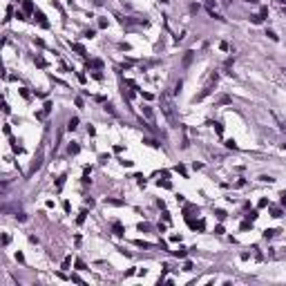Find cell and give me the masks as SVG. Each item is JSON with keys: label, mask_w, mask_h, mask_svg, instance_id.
<instances>
[{"label": "cell", "mask_w": 286, "mask_h": 286, "mask_svg": "<svg viewBox=\"0 0 286 286\" xmlns=\"http://www.w3.org/2000/svg\"><path fill=\"white\" fill-rule=\"evenodd\" d=\"M161 110H163V114H165V119L170 121V125L172 128H179V119H177V114H174V103L170 101V96L168 94H161Z\"/></svg>", "instance_id": "6da1fadb"}, {"label": "cell", "mask_w": 286, "mask_h": 286, "mask_svg": "<svg viewBox=\"0 0 286 286\" xmlns=\"http://www.w3.org/2000/svg\"><path fill=\"white\" fill-rule=\"evenodd\" d=\"M210 92H213V81H210V85H206V87L201 89V92H199L197 96H194V99H192V103H199V101H203V99H206V96H208Z\"/></svg>", "instance_id": "7a4b0ae2"}, {"label": "cell", "mask_w": 286, "mask_h": 286, "mask_svg": "<svg viewBox=\"0 0 286 286\" xmlns=\"http://www.w3.org/2000/svg\"><path fill=\"white\" fill-rule=\"evenodd\" d=\"M34 16H36V20H38V25H41V27H45V29L49 27V22H47V18H45V14H43V11H36Z\"/></svg>", "instance_id": "3957f363"}, {"label": "cell", "mask_w": 286, "mask_h": 286, "mask_svg": "<svg viewBox=\"0 0 286 286\" xmlns=\"http://www.w3.org/2000/svg\"><path fill=\"white\" fill-rule=\"evenodd\" d=\"M70 47H72L74 51H76L78 56H83V58L87 56V51H85V47H83V45H78V43H70Z\"/></svg>", "instance_id": "277c9868"}, {"label": "cell", "mask_w": 286, "mask_h": 286, "mask_svg": "<svg viewBox=\"0 0 286 286\" xmlns=\"http://www.w3.org/2000/svg\"><path fill=\"white\" fill-rule=\"evenodd\" d=\"M279 232H282V230H277V228H266V230H264V239H273V237H277Z\"/></svg>", "instance_id": "5b68a950"}, {"label": "cell", "mask_w": 286, "mask_h": 286, "mask_svg": "<svg viewBox=\"0 0 286 286\" xmlns=\"http://www.w3.org/2000/svg\"><path fill=\"white\" fill-rule=\"evenodd\" d=\"M49 112H51V103H45V107H43V110H41V112H36V119H45Z\"/></svg>", "instance_id": "8992f818"}, {"label": "cell", "mask_w": 286, "mask_h": 286, "mask_svg": "<svg viewBox=\"0 0 286 286\" xmlns=\"http://www.w3.org/2000/svg\"><path fill=\"white\" fill-rule=\"evenodd\" d=\"M112 230H114V235H116V237H123V226L121 224H119V221H114V226H112Z\"/></svg>", "instance_id": "52a82bcc"}, {"label": "cell", "mask_w": 286, "mask_h": 286, "mask_svg": "<svg viewBox=\"0 0 286 286\" xmlns=\"http://www.w3.org/2000/svg\"><path fill=\"white\" fill-rule=\"evenodd\" d=\"M81 152V145H78V143H70V145H67V154H78Z\"/></svg>", "instance_id": "ba28073f"}, {"label": "cell", "mask_w": 286, "mask_h": 286, "mask_svg": "<svg viewBox=\"0 0 286 286\" xmlns=\"http://www.w3.org/2000/svg\"><path fill=\"white\" fill-rule=\"evenodd\" d=\"M76 128H78V116H72L70 123H67V130H70V132H74Z\"/></svg>", "instance_id": "9c48e42d"}, {"label": "cell", "mask_w": 286, "mask_h": 286, "mask_svg": "<svg viewBox=\"0 0 286 286\" xmlns=\"http://www.w3.org/2000/svg\"><path fill=\"white\" fill-rule=\"evenodd\" d=\"M192 58H194V51H186L184 54V67H188L192 63Z\"/></svg>", "instance_id": "30bf717a"}, {"label": "cell", "mask_w": 286, "mask_h": 286, "mask_svg": "<svg viewBox=\"0 0 286 286\" xmlns=\"http://www.w3.org/2000/svg\"><path fill=\"white\" fill-rule=\"evenodd\" d=\"M165 177H168V172H163V179H159L157 184H159V186H163V188H168V190H170V188H172V184H170V181L165 179Z\"/></svg>", "instance_id": "8fae6325"}, {"label": "cell", "mask_w": 286, "mask_h": 286, "mask_svg": "<svg viewBox=\"0 0 286 286\" xmlns=\"http://www.w3.org/2000/svg\"><path fill=\"white\" fill-rule=\"evenodd\" d=\"M22 9H25L27 14H31V11H34V5H31V0H22Z\"/></svg>", "instance_id": "7c38bea8"}, {"label": "cell", "mask_w": 286, "mask_h": 286, "mask_svg": "<svg viewBox=\"0 0 286 286\" xmlns=\"http://www.w3.org/2000/svg\"><path fill=\"white\" fill-rule=\"evenodd\" d=\"M65 179H67V174H60L58 179H56V190H60V188L65 186Z\"/></svg>", "instance_id": "4fadbf2b"}, {"label": "cell", "mask_w": 286, "mask_h": 286, "mask_svg": "<svg viewBox=\"0 0 286 286\" xmlns=\"http://www.w3.org/2000/svg\"><path fill=\"white\" fill-rule=\"evenodd\" d=\"M143 143H148L150 148H159V141H157V139H150V136H145V139H143Z\"/></svg>", "instance_id": "5bb4252c"}, {"label": "cell", "mask_w": 286, "mask_h": 286, "mask_svg": "<svg viewBox=\"0 0 286 286\" xmlns=\"http://www.w3.org/2000/svg\"><path fill=\"white\" fill-rule=\"evenodd\" d=\"M105 203H110V206H125L123 199H105Z\"/></svg>", "instance_id": "9a60e30c"}, {"label": "cell", "mask_w": 286, "mask_h": 286, "mask_svg": "<svg viewBox=\"0 0 286 286\" xmlns=\"http://www.w3.org/2000/svg\"><path fill=\"white\" fill-rule=\"evenodd\" d=\"M250 20H253V25H259V22L264 20V16H262V14H255V16H250Z\"/></svg>", "instance_id": "2e32d148"}, {"label": "cell", "mask_w": 286, "mask_h": 286, "mask_svg": "<svg viewBox=\"0 0 286 286\" xmlns=\"http://www.w3.org/2000/svg\"><path fill=\"white\" fill-rule=\"evenodd\" d=\"M226 148H228V150H237V143H235V139H228V141H226Z\"/></svg>", "instance_id": "e0dca14e"}, {"label": "cell", "mask_w": 286, "mask_h": 286, "mask_svg": "<svg viewBox=\"0 0 286 286\" xmlns=\"http://www.w3.org/2000/svg\"><path fill=\"white\" fill-rule=\"evenodd\" d=\"M136 246H139V248H150V246L152 244H148V242H143V239H136V242H134Z\"/></svg>", "instance_id": "ac0fdd59"}, {"label": "cell", "mask_w": 286, "mask_h": 286, "mask_svg": "<svg viewBox=\"0 0 286 286\" xmlns=\"http://www.w3.org/2000/svg\"><path fill=\"white\" fill-rule=\"evenodd\" d=\"M271 217L279 219V217H282V210H279V208H271Z\"/></svg>", "instance_id": "d6986e66"}, {"label": "cell", "mask_w": 286, "mask_h": 286, "mask_svg": "<svg viewBox=\"0 0 286 286\" xmlns=\"http://www.w3.org/2000/svg\"><path fill=\"white\" fill-rule=\"evenodd\" d=\"M213 125H215V132L219 134V136L224 134V125H221V123H213Z\"/></svg>", "instance_id": "ffe728a7"}, {"label": "cell", "mask_w": 286, "mask_h": 286, "mask_svg": "<svg viewBox=\"0 0 286 286\" xmlns=\"http://www.w3.org/2000/svg\"><path fill=\"white\" fill-rule=\"evenodd\" d=\"M36 65H38V67H47V63H45L43 56H36Z\"/></svg>", "instance_id": "44dd1931"}, {"label": "cell", "mask_w": 286, "mask_h": 286, "mask_svg": "<svg viewBox=\"0 0 286 286\" xmlns=\"http://www.w3.org/2000/svg\"><path fill=\"white\" fill-rule=\"evenodd\" d=\"M87 67H96V70H101L103 63H101V60H92V63H87Z\"/></svg>", "instance_id": "7402d4cb"}, {"label": "cell", "mask_w": 286, "mask_h": 286, "mask_svg": "<svg viewBox=\"0 0 286 286\" xmlns=\"http://www.w3.org/2000/svg\"><path fill=\"white\" fill-rule=\"evenodd\" d=\"M143 114H145V116L150 119V121H152V119H154V114H152V110H150V107H143Z\"/></svg>", "instance_id": "603a6c76"}, {"label": "cell", "mask_w": 286, "mask_h": 286, "mask_svg": "<svg viewBox=\"0 0 286 286\" xmlns=\"http://www.w3.org/2000/svg\"><path fill=\"white\" fill-rule=\"evenodd\" d=\"M181 87H184V81H177V85H174V94H179Z\"/></svg>", "instance_id": "cb8c5ba5"}, {"label": "cell", "mask_w": 286, "mask_h": 286, "mask_svg": "<svg viewBox=\"0 0 286 286\" xmlns=\"http://www.w3.org/2000/svg\"><path fill=\"white\" fill-rule=\"evenodd\" d=\"M228 103H230V96H221L219 99V105H228Z\"/></svg>", "instance_id": "d4e9b609"}, {"label": "cell", "mask_w": 286, "mask_h": 286, "mask_svg": "<svg viewBox=\"0 0 286 286\" xmlns=\"http://www.w3.org/2000/svg\"><path fill=\"white\" fill-rule=\"evenodd\" d=\"M248 228H253V221H244V224H242V230H248Z\"/></svg>", "instance_id": "484cf974"}, {"label": "cell", "mask_w": 286, "mask_h": 286, "mask_svg": "<svg viewBox=\"0 0 286 286\" xmlns=\"http://www.w3.org/2000/svg\"><path fill=\"white\" fill-rule=\"evenodd\" d=\"M85 217H87V213H85V210H83V213L78 215V219H76V221H78V224H85Z\"/></svg>", "instance_id": "4316f807"}, {"label": "cell", "mask_w": 286, "mask_h": 286, "mask_svg": "<svg viewBox=\"0 0 286 286\" xmlns=\"http://www.w3.org/2000/svg\"><path fill=\"white\" fill-rule=\"evenodd\" d=\"M279 201H282V206H286V190L279 192Z\"/></svg>", "instance_id": "83f0119b"}, {"label": "cell", "mask_w": 286, "mask_h": 286, "mask_svg": "<svg viewBox=\"0 0 286 286\" xmlns=\"http://www.w3.org/2000/svg\"><path fill=\"white\" fill-rule=\"evenodd\" d=\"M215 215H217V219H221V221H224V219H226V213H224V210H217V213H215Z\"/></svg>", "instance_id": "f1b7e54d"}, {"label": "cell", "mask_w": 286, "mask_h": 286, "mask_svg": "<svg viewBox=\"0 0 286 286\" xmlns=\"http://www.w3.org/2000/svg\"><path fill=\"white\" fill-rule=\"evenodd\" d=\"M174 170H177V172H181V174H184V177H188V172H186V168H184V165H177Z\"/></svg>", "instance_id": "f546056e"}, {"label": "cell", "mask_w": 286, "mask_h": 286, "mask_svg": "<svg viewBox=\"0 0 286 286\" xmlns=\"http://www.w3.org/2000/svg\"><path fill=\"white\" fill-rule=\"evenodd\" d=\"M20 96H22V99H29V92H27V87H20Z\"/></svg>", "instance_id": "4dcf8cb0"}, {"label": "cell", "mask_w": 286, "mask_h": 286, "mask_svg": "<svg viewBox=\"0 0 286 286\" xmlns=\"http://www.w3.org/2000/svg\"><path fill=\"white\" fill-rule=\"evenodd\" d=\"M257 206H259V208H266V206H271V203H268V199H259V203H257Z\"/></svg>", "instance_id": "1f68e13d"}, {"label": "cell", "mask_w": 286, "mask_h": 286, "mask_svg": "<svg viewBox=\"0 0 286 286\" xmlns=\"http://www.w3.org/2000/svg\"><path fill=\"white\" fill-rule=\"evenodd\" d=\"M172 253H174L177 257H186V250H184V248H179V250H172Z\"/></svg>", "instance_id": "d6a6232c"}, {"label": "cell", "mask_w": 286, "mask_h": 286, "mask_svg": "<svg viewBox=\"0 0 286 286\" xmlns=\"http://www.w3.org/2000/svg\"><path fill=\"white\" fill-rule=\"evenodd\" d=\"M246 217H248L250 221H255V219H257V210H253V213H248V215H246Z\"/></svg>", "instance_id": "836d02e7"}, {"label": "cell", "mask_w": 286, "mask_h": 286, "mask_svg": "<svg viewBox=\"0 0 286 286\" xmlns=\"http://www.w3.org/2000/svg\"><path fill=\"white\" fill-rule=\"evenodd\" d=\"M99 159H101V163H107V161H110V154H101Z\"/></svg>", "instance_id": "e575fe53"}, {"label": "cell", "mask_w": 286, "mask_h": 286, "mask_svg": "<svg viewBox=\"0 0 286 286\" xmlns=\"http://www.w3.org/2000/svg\"><path fill=\"white\" fill-rule=\"evenodd\" d=\"M70 264H72V257H65V262H63V268H70Z\"/></svg>", "instance_id": "d590c367"}, {"label": "cell", "mask_w": 286, "mask_h": 286, "mask_svg": "<svg viewBox=\"0 0 286 286\" xmlns=\"http://www.w3.org/2000/svg\"><path fill=\"white\" fill-rule=\"evenodd\" d=\"M99 27H101V29H105V27H107V20L101 18V20H99Z\"/></svg>", "instance_id": "8d00e7d4"}, {"label": "cell", "mask_w": 286, "mask_h": 286, "mask_svg": "<svg viewBox=\"0 0 286 286\" xmlns=\"http://www.w3.org/2000/svg\"><path fill=\"white\" fill-rule=\"evenodd\" d=\"M94 34H96L94 29H87V31H85V38H94Z\"/></svg>", "instance_id": "74e56055"}, {"label": "cell", "mask_w": 286, "mask_h": 286, "mask_svg": "<svg viewBox=\"0 0 286 286\" xmlns=\"http://www.w3.org/2000/svg\"><path fill=\"white\" fill-rule=\"evenodd\" d=\"M76 268H78V271H85V264H83L81 259H76Z\"/></svg>", "instance_id": "f35d334b"}, {"label": "cell", "mask_w": 286, "mask_h": 286, "mask_svg": "<svg viewBox=\"0 0 286 286\" xmlns=\"http://www.w3.org/2000/svg\"><path fill=\"white\" fill-rule=\"evenodd\" d=\"M215 235H224V226H217L215 228Z\"/></svg>", "instance_id": "ab89813d"}, {"label": "cell", "mask_w": 286, "mask_h": 286, "mask_svg": "<svg viewBox=\"0 0 286 286\" xmlns=\"http://www.w3.org/2000/svg\"><path fill=\"white\" fill-rule=\"evenodd\" d=\"M266 36L271 38V41H277V36H275V31H266Z\"/></svg>", "instance_id": "60d3db41"}, {"label": "cell", "mask_w": 286, "mask_h": 286, "mask_svg": "<svg viewBox=\"0 0 286 286\" xmlns=\"http://www.w3.org/2000/svg\"><path fill=\"white\" fill-rule=\"evenodd\" d=\"M92 76L96 78V81H101V78H103V74H101V72H92Z\"/></svg>", "instance_id": "b9f144b4"}, {"label": "cell", "mask_w": 286, "mask_h": 286, "mask_svg": "<svg viewBox=\"0 0 286 286\" xmlns=\"http://www.w3.org/2000/svg\"><path fill=\"white\" fill-rule=\"evenodd\" d=\"M105 112H110V114H116V112H114V107H112V105H107V103H105Z\"/></svg>", "instance_id": "7bdbcfd3"}, {"label": "cell", "mask_w": 286, "mask_h": 286, "mask_svg": "<svg viewBox=\"0 0 286 286\" xmlns=\"http://www.w3.org/2000/svg\"><path fill=\"white\" fill-rule=\"evenodd\" d=\"M244 2H257V0H244Z\"/></svg>", "instance_id": "ee69618b"}, {"label": "cell", "mask_w": 286, "mask_h": 286, "mask_svg": "<svg viewBox=\"0 0 286 286\" xmlns=\"http://www.w3.org/2000/svg\"><path fill=\"white\" fill-rule=\"evenodd\" d=\"M282 148H284V150H286V143H284V145H282Z\"/></svg>", "instance_id": "f6af8a7d"}, {"label": "cell", "mask_w": 286, "mask_h": 286, "mask_svg": "<svg viewBox=\"0 0 286 286\" xmlns=\"http://www.w3.org/2000/svg\"><path fill=\"white\" fill-rule=\"evenodd\" d=\"M224 2H228V0H224Z\"/></svg>", "instance_id": "bcb514c9"}]
</instances>
